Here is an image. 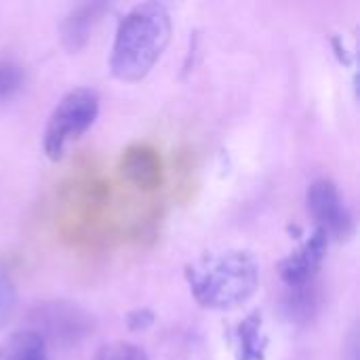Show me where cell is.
I'll return each mask as SVG.
<instances>
[{
  "mask_svg": "<svg viewBox=\"0 0 360 360\" xmlns=\"http://www.w3.org/2000/svg\"><path fill=\"white\" fill-rule=\"evenodd\" d=\"M127 325L131 331H143L154 325V314L150 310H135L127 316Z\"/></svg>",
  "mask_w": 360,
  "mask_h": 360,
  "instance_id": "obj_15",
  "label": "cell"
},
{
  "mask_svg": "<svg viewBox=\"0 0 360 360\" xmlns=\"http://www.w3.org/2000/svg\"><path fill=\"white\" fill-rule=\"evenodd\" d=\"M171 13L162 2H139L118 21L110 70L122 82L146 78L171 40Z\"/></svg>",
  "mask_w": 360,
  "mask_h": 360,
  "instance_id": "obj_1",
  "label": "cell"
},
{
  "mask_svg": "<svg viewBox=\"0 0 360 360\" xmlns=\"http://www.w3.org/2000/svg\"><path fill=\"white\" fill-rule=\"evenodd\" d=\"M17 310V291L8 272L0 266V329L11 323Z\"/></svg>",
  "mask_w": 360,
  "mask_h": 360,
  "instance_id": "obj_13",
  "label": "cell"
},
{
  "mask_svg": "<svg viewBox=\"0 0 360 360\" xmlns=\"http://www.w3.org/2000/svg\"><path fill=\"white\" fill-rule=\"evenodd\" d=\"M283 308L291 321H297V323L312 321L321 308V289L316 285V278L297 287H287Z\"/></svg>",
  "mask_w": 360,
  "mask_h": 360,
  "instance_id": "obj_10",
  "label": "cell"
},
{
  "mask_svg": "<svg viewBox=\"0 0 360 360\" xmlns=\"http://www.w3.org/2000/svg\"><path fill=\"white\" fill-rule=\"evenodd\" d=\"M327 243L329 238L321 230H314L308 240H304L295 251H291L285 259H281L278 274L283 283L287 287H297V285L314 281L325 259Z\"/></svg>",
  "mask_w": 360,
  "mask_h": 360,
  "instance_id": "obj_6",
  "label": "cell"
},
{
  "mask_svg": "<svg viewBox=\"0 0 360 360\" xmlns=\"http://www.w3.org/2000/svg\"><path fill=\"white\" fill-rule=\"evenodd\" d=\"M93 316L78 304L53 300L36 304L27 314V329L38 333L46 346H76L93 333Z\"/></svg>",
  "mask_w": 360,
  "mask_h": 360,
  "instance_id": "obj_4",
  "label": "cell"
},
{
  "mask_svg": "<svg viewBox=\"0 0 360 360\" xmlns=\"http://www.w3.org/2000/svg\"><path fill=\"white\" fill-rule=\"evenodd\" d=\"M93 360H148V356L131 342H112L101 346Z\"/></svg>",
  "mask_w": 360,
  "mask_h": 360,
  "instance_id": "obj_14",
  "label": "cell"
},
{
  "mask_svg": "<svg viewBox=\"0 0 360 360\" xmlns=\"http://www.w3.org/2000/svg\"><path fill=\"white\" fill-rule=\"evenodd\" d=\"M120 169L129 181H133L135 186H139L143 190L156 188L162 177V167H160V158H158L156 150L150 146H141V143L124 150Z\"/></svg>",
  "mask_w": 360,
  "mask_h": 360,
  "instance_id": "obj_8",
  "label": "cell"
},
{
  "mask_svg": "<svg viewBox=\"0 0 360 360\" xmlns=\"http://www.w3.org/2000/svg\"><path fill=\"white\" fill-rule=\"evenodd\" d=\"M306 202L310 215L316 221V230H321L327 238L344 240L354 232V217L344 202L335 181L329 177H319L310 184Z\"/></svg>",
  "mask_w": 360,
  "mask_h": 360,
  "instance_id": "obj_5",
  "label": "cell"
},
{
  "mask_svg": "<svg viewBox=\"0 0 360 360\" xmlns=\"http://www.w3.org/2000/svg\"><path fill=\"white\" fill-rule=\"evenodd\" d=\"M108 8L105 2H82L76 4L61 21L59 25V38L65 51L76 53L80 51L89 38L93 27L97 25V21L101 19L103 11Z\"/></svg>",
  "mask_w": 360,
  "mask_h": 360,
  "instance_id": "obj_7",
  "label": "cell"
},
{
  "mask_svg": "<svg viewBox=\"0 0 360 360\" xmlns=\"http://www.w3.org/2000/svg\"><path fill=\"white\" fill-rule=\"evenodd\" d=\"M192 297L205 310H234L259 287V264L249 251L232 249L202 255L186 268Z\"/></svg>",
  "mask_w": 360,
  "mask_h": 360,
  "instance_id": "obj_2",
  "label": "cell"
},
{
  "mask_svg": "<svg viewBox=\"0 0 360 360\" xmlns=\"http://www.w3.org/2000/svg\"><path fill=\"white\" fill-rule=\"evenodd\" d=\"M97 114H99V95L95 89L76 86L68 91L46 118L44 137H42L44 154L51 160H61L68 146L93 127Z\"/></svg>",
  "mask_w": 360,
  "mask_h": 360,
  "instance_id": "obj_3",
  "label": "cell"
},
{
  "mask_svg": "<svg viewBox=\"0 0 360 360\" xmlns=\"http://www.w3.org/2000/svg\"><path fill=\"white\" fill-rule=\"evenodd\" d=\"M0 360H49V346L38 333L25 327L0 342Z\"/></svg>",
  "mask_w": 360,
  "mask_h": 360,
  "instance_id": "obj_9",
  "label": "cell"
},
{
  "mask_svg": "<svg viewBox=\"0 0 360 360\" xmlns=\"http://www.w3.org/2000/svg\"><path fill=\"white\" fill-rule=\"evenodd\" d=\"M268 340L262 331V314H249L236 327V356L238 360H264Z\"/></svg>",
  "mask_w": 360,
  "mask_h": 360,
  "instance_id": "obj_11",
  "label": "cell"
},
{
  "mask_svg": "<svg viewBox=\"0 0 360 360\" xmlns=\"http://www.w3.org/2000/svg\"><path fill=\"white\" fill-rule=\"evenodd\" d=\"M23 80H25L23 65L11 57H2L0 59V103L8 101L23 86Z\"/></svg>",
  "mask_w": 360,
  "mask_h": 360,
  "instance_id": "obj_12",
  "label": "cell"
}]
</instances>
